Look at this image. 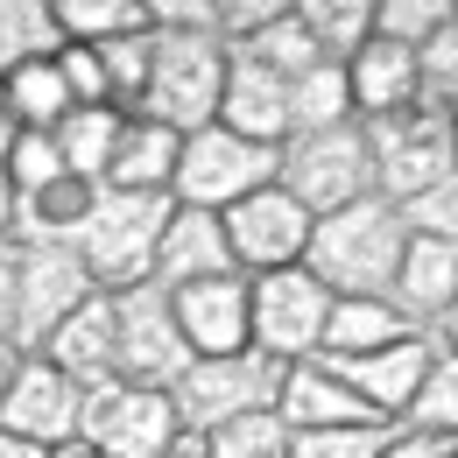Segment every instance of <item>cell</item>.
<instances>
[{"instance_id":"1","label":"cell","mask_w":458,"mask_h":458,"mask_svg":"<svg viewBox=\"0 0 458 458\" xmlns=\"http://www.w3.org/2000/svg\"><path fill=\"white\" fill-rule=\"evenodd\" d=\"M402 254H409V212L395 198H360L332 219H318V240H310V276L332 289V296H395Z\"/></svg>"},{"instance_id":"24","label":"cell","mask_w":458,"mask_h":458,"mask_svg":"<svg viewBox=\"0 0 458 458\" xmlns=\"http://www.w3.org/2000/svg\"><path fill=\"white\" fill-rule=\"evenodd\" d=\"M127 120H134V114H120V106H78V114L57 127V148H64V163H71L78 183H99V191H106Z\"/></svg>"},{"instance_id":"44","label":"cell","mask_w":458,"mask_h":458,"mask_svg":"<svg viewBox=\"0 0 458 458\" xmlns=\"http://www.w3.org/2000/svg\"><path fill=\"white\" fill-rule=\"evenodd\" d=\"M437 339H445V345H452V352H458V310H452V318H445V325H437Z\"/></svg>"},{"instance_id":"18","label":"cell","mask_w":458,"mask_h":458,"mask_svg":"<svg viewBox=\"0 0 458 458\" xmlns=\"http://www.w3.org/2000/svg\"><path fill=\"white\" fill-rule=\"evenodd\" d=\"M43 360H57L78 388H99V381H120V296H92L57 339L43 345Z\"/></svg>"},{"instance_id":"30","label":"cell","mask_w":458,"mask_h":458,"mask_svg":"<svg viewBox=\"0 0 458 458\" xmlns=\"http://www.w3.org/2000/svg\"><path fill=\"white\" fill-rule=\"evenodd\" d=\"M296 7H303L310 36L325 43L332 64H352L367 43H374V0H296Z\"/></svg>"},{"instance_id":"41","label":"cell","mask_w":458,"mask_h":458,"mask_svg":"<svg viewBox=\"0 0 458 458\" xmlns=\"http://www.w3.org/2000/svg\"><path fill=\"white\" fill-rule=\"evenodd\" d=\"M381 458H452V445H445V437H430V430L395 423V430H388V445H381Z\"/></svg>"},{"instance_id":"9","label":"cell","mask_w":458,"mask_h":458,"mask_svg":"<svg viewBox=\"0 0 458 458\" xmlns=\"http://www.w3.org/2000/svg\"><path fill=\"white\" fill-rule=\"evenodd\" d=\"M339 296L318 283L310 268H283V276H254V352H268L276 367H303L325 352Z\"/></svg>"},{"instance_id":"29","label":"cell","mask_w":458,"mask_h":458,"mask_svg":"<svg viewBox=\"0 0 458 458\" xmlns=\"http://www.w3.org/2000/svg\"><path fill=\"white\" fill-rule=\"evenodd\" d=\"M57 21H64V43H85V50H106L120 36L156 29L148 0H57Z\"/></svg>"},{"instance_id":"8","label":"cell","mask_w":458,"mask_h":458,"mask_svg":"<svg viewBox=\"0 0 458 458\" xmlns=\"http://www.w3.org/2000/svg\"><path fill=\"white\" fill-rule=\"evenodd\" d=\"M283 191L296 205H310L318 219L374 198L367 127H332V134H296V141H283Z\"/></svg>"},{"instance_id":"27","label":"cell","mask_w":458,"mask_h":458,"mask_svg":"<svg viewBox=\"0 0 458 458\" xmlns=\"http://www.w3.org/2000/svg\"><path fill=\"white\" fill-rule=\"evenodd\" d=\"M64 57V21L57 0H0V78L21 64Z\"/></svg>"},{"instance_id":"42","label":"cell","mask_w":458,"mask_h":458,"mask_svg":"<svg viewBox=\"0 0 458 458\" xmlns=\"http://www.w3.org/2000/svg\"><path fill=\"white\" fill-rule=\"evenodd\" d=\"M21 360H29L21 345H14V339H0V409H7V395H14V374H21Z\"/></svg>"},{"instance_id":"45","label":"cell","mask_w":458,"mask_h":458,"mask_svg":"<svg viewBox=\"0 0 458 458\" xmlns=\"http://www.w3.org/2000/svg\"><path fill=\"white\" fill-rule=\"evenodd\" d=\"M57 458H106V452H92V445H64Z\"/></svg>"},{"instance_id":"25","label":"cell","mask_w":458,"mask_h":458,"mask_svg":"<svg viewBox=\"0 0 458 458\" xmlns=\"http://www.w3.org/2000/svg\"><path fill=\"white\" fill-rule=\"evenodd\" d=\"M0 99H7V114L21 120V134H57L64 120L78 114V99H71V85H64L57 57L7 71V78H0Z\"/></svg>"},{"instance_id":"10","label":"cell","mask_w":458,"mask_h":458,"mask_svg":"<svg viewBox=\"0 0 458 458\" xmlns=\"http://www.w3.org/2000/svg\"><path fill=\"white\" fill-rule=\"evenodd\" d=\"M191 339L176 325V296L163 283H141L120 296V381L134 388H163L170 395L176 381L191 374Z\"/></svg>"},{"instance_id":"33","label":"cell","mask_w":458,"mask_h":458,"mask_svg":"<svg viewBox=\"0 0 458 458\" xmlns=\"http://www.w3.org/2000/svg\"><path fill=\"white\" fill-rule=\"evenodd\" d=\"M99 57H106V78H114V106L120 114H141L148 106V78H156V29L148 36H120Z\"/></svg>"},{"instance_id":"20","label":"cell","mask_w":458,"mask_h":458,"mask_svg":"<svg viewBox=\"0 0 458 458\" xmlns=\"http://www.w3.org/2000/svg\"><path fill=\"white\" fill-rule=\"evenodd\" d=\"M176 170H183V134L163 127V120L134 114L127 134H120V156L106 191H134V198H176Z\"/></svg>"},{"instance_id":"16","label":"cell","mask_w":458,"mask_h":458,"mask_svg":"<svg viewBox=\"0 0 458 458\" xmlns=\"http://www.w3.org/2000/svg\"><path fill=\"white\" fill-rule=\"evenodd\" d=\"M276 416H283L296 437H303V430H388L367 402L345 388V374L325 360V352L303 360V367H283V402H276Z\"/></svg>"},{"instance_id":"22","label":"cell","mask_w":458,"mask_h":458,"mask_svg":"<svg viewBox=\"0 0 458 458\" xmlns=\"http://www.w3.org/2000/svg\"><path fill=\"white\" fill-rule=\"evenodd\" d=\"M345 71H352V106H360V120H395V114H409V106H423L416 50H402V43H381V36H374Z\"/></svg>"},{"instance_id":"36","label":"cell","mask_w":458,"mask_h":458,"mask_svg":"<svg viewBox=\"0 0 458 458\" xmlns=\"http://www.w3.org/2000/svg\"><path fill=\"white\" fill-rule=\"evenodd\" d=\"M416 85H423V106H430V114L458 120V21H445V29L416 50Z\"/></svg>"},{"instance_id":"31","label":"cell","mask_w":458,"mask_h":458,"mask_svg":"<svg viewBox=\"0 0 458 458\" xmlns=\"http://www.w3.org/2000/svg\"><path fill=\"white\" fill-rule=\"evenodd\" d=\"M437 345H445V339H437ZM402 423H409V430H430V437H445V445H458V352H452V345L437 352L423 395H416V409H409Z\"/></svg>"},{"instance_id":"32","label":"cell","mask_w":458,"mask_h":458,"mask_svg":"<svg viewBox=\"0 0 458 458\" xmlns=\"http://www.w3.org/2000/svg\"><path fill=\"white\" fill-rule=\"evenodd\" d=\"M289 452H296V430H289L276 409L268 416H240V423L205 437V458H289Z\"/></svg>"},{"instance_id":"34","label":"cell","mask_w":458,"mask_h":458,"mask_svg":"<svg viewBox=\"0 0 458 458\" xmlns=\"http://www.w3.org/2000/svg\"><path fill=\"white\" fill-rule=\"evenodd\" d=\"M445 21H458L452 0H374V36L402 43V50H423Z\"/></svg>"},{"instance_id":"46","label":"cell","mask_w":458,"mask_h":458,"mask_svg":"<svg viewBox=\"0 0 458 458\" xmlns=\"http://www.w3.org/2000/svg\"><path fill=\"white\" fill-rule=\"evenodd\" d=\"M452 458H458V445H452Z\"/></svg>"},{"instance_id":"2","label":"cell","mask_w":458,"mask_h":458,"mask_svg":"<svg viewBox=\"0 0 458 458\" xmlns=\"http://www.w3.org/2000/svg\"><path fill=\"white\" fill-rule=\"evenodd\" d=\"M226 78H233L226 36H212V29H156V78H148V106L141 114L176 127V134L219 127Z\"/></svg>"},{"instance_id":"15","label":"cell","mask_w":458,"mask_h":458,"mask_svg":"<svg viewBox=\"0 0 458 458\" xmlns=\"http://www.w3.org/2000/svg\"><path fill=\"white\" fill-rule=\"evenodd\" d=\"M437 332H416V339H402V345H388V352H367V360H332L345 374V388L367 402L381 423H402L409 409H416V395H423V381H430V367H437Z\"/></svg>"},{"instance_id":"13","label":"cell","mask_w":458,"mask_h":458,"mask_svg":"<svg viewBox=\"0 0 458 458\" xmlns=\"http://www.w3.org/2000/svg\"><path fill=\"white\" fill-rule=\"evenodd\" d=\"M78 423H85V388L64 374L57 360L29 352L21 374H14V395H7V409H0V430L64 452V445H78Z\"/></svg>"},{"instance_id":"14","label":"cell","mask_w":458,"mask_h":458,"mask_svg":"<svg viewBox=\"0 0 458 458\" xmlns=\"http://www.w3.org/2000/svg\"><path fill=\"white\" fill-rule=\"evenodd\" d=\"M170 296L198 360L254 352V276H219V283H191V289H170Z\"/></svg>"},{"instance_id":"12","label":"cell","mask_w":458,"mask_h":458,"mask_svg":"<svg viewBox=\"0 0 458 458\" xmlns=\"http://www.w3.org/2000/svg\"><path fill=\"white\" fill-rule=\"evenodd\" d=\"M21 247V240H14ZM99 296L92 268L78 247H21V310H14V345L21 352H43L64 325Z\"/></svg>"},{"instance_id":"5","label":"cell","mask_w":458,"mask_h":458,"mask_svg":"<svg viewBox=\"0 0 458 458\" xmlns=\"http://www.w3.org/2000/svg\"><path fill=\"white\" fill-rule=\"evenodd\" d=\"M176 416L191 437H212L240 416H268L283 402V367L268 352H233V360H191V374L170 388Z\"/></svg>"},{"instance_id":"28","label":"cell","mask_w":458,"mask_h":458,"mask_svg":"<svg viewBox=\"0 0 458 458\" xmlns=\"http://www.w3.org/2000/svg\"><path fill=\"white\" fill-rule=\"evenodd\" d=\"M240 57H254L261 71H276V78H289V85H296V78H310L318 64H332V57H325V43L310 36L303 7H283V14L254 36V43H240Z\"/></svg>"},{"instance_id":"38","label":"cell","mask_w":458,"mask_h":458,"mask_svg":"<svg viewBox=\"0 0 458 458\" xmlns=\"http://www.w3.org/2000/svg\"><path fill=\"white\" fill-rule=\"evenodd\" d=\"M395 430V423H388ZM388 430H303L289 458H381Z\"/></svg>"},{"instance_id":"35","label":"cell","mask_w":458,"mask_h":458,"mask_svg":"<svg viewBox=\"0 0 458 458\" xmlns=\"http://www.w3.org/2000/svg\"><path fill=\"white\" fill-rule=\"evenodd\" d=\"M71 163H64L57 134H21L14 141V156H7V191H14V205H29V198H43L50 183H64Z\"/></svg>"},{"instance_id":"40","label":"cell","mask_w":458,"mask_h":458,"mask_svg":"<svg viewBox=\"0 0 458 458\" xmlns=\"http://www.w3.org/2000/svg\"><path fill=\"white\" fill-rule=\"evenodd\" d=\"M14 310H21V247L0 240V339H14Z\"/></svg>"},{"instance_id":"37","label":"cell","mask_w":458,"mask_h":458,"mask_svg":"<svg viewBox=\"0 0 458 458\" xmlns=\"http://www.w3.org/2000/svg\"><path fill=\"white\" fill-rule=\"evenodd\" d=\"M57 71H64V85H71V99H78V106H114V78H106V57H99V50L64 43Z\"/></svg>"},{"instance_id":"19","label":"cell","mask_w":458,"mask_h":458,"mask_svg":"<svg viewBox=\"0 0 458 458\" xmlns=\"http://www.w3.org/2000/svg\"><path fill=\"white\" fill-rule=\"evenodd\" d=\"M219 127H233L240 141L283 148V141H289V78H276V71H261L254 57H240V50H233V78H226Z\"/></svg>"},{"instance_id":"7","label":"cell","mask_w":458,"mask_h":458,"mask_svg":"<svg viewBox=\"0 0 458 458\" xmlns=\"http://www.w3.org/2000/svg\"><path fill=\"white\" fill-rule=\"evenodd\" d=\"M191 430L176 416V402L163 388H134V381H99L85 388V423H78V445L106 458H163L176 452Z\"/></svg>"},{"instance_id":"3","label":"cell","mask_w":458,"mask_h":458,"mask_svg":"<svg viewBox=\"0 0 458 458\" xmlns=\"http://www.w3.org/2000/svg\"><path fill=\"white\" fill-rule=\"evenodd\" d=\"M176 198H134V191H99L92 219L78 233V254L92 268V283L106 296L156 283V254H163V233H170Z\"/></svg>"},{"instance_id":"26","label":"cell","mask_w":458,"mask_h":458,"mask_svg":"<svg viewBox=\"0 0 458 458\" xmlns=\"http://www.w3.org/2000/svg\"><path fill=\"white\" fill-rule=\"evenodd\" d=\"M332 127H360L352 71H345V64H318L310 78L289 85V141H296V134H332Z\"/></svg>"},{"instance_id":"17","label":"cell","mask_w":458,"mask_h":458,"mask_svg":"<svg viewBox=\"0 0 458 458\" xmlns=\"http://www.w3.org/2000/svg\"><path fill=\"white\" fill-rule=\"evenodd\" d=\"M219 276H240L233 240H226V212H191V205H176L170 233H163V254H156V283L191 289V283H219Z\"/></svg>"},{"instance_id":"21","label":"cell","mask_w":458,"mask_h":458,"mask_svg":"<svg viewBox=\"0 0 458 458\" xmlns=\"http://www.w3.org/2000/svg\"><path fill=\"white\" fill-rule=\"evenodd\" d=\"M395 303L416 325H445L458 310V247L452 240H430V233H409V254H402L395 276Z\"/></svg>"},{"instance_id":"11","label":"cell","mask_w":458,"mask_h":458,"mask_svg":"<svg viewBox=\"0 0 458 458\" xmlns=\"http://www.w3.org/2000/svg\"><path fill=\"white\" fill-rule=\"evenodd\" d=\"M226 240H233V261L240 276H283V268H303L310 261V240H318V212L296 205L283 183L240 198L226 212Z\"/></svg>"},{"instance_id":"4","label":"cell","mask_w":458,"mask_h":458,"mask_svg":"<svg viewBox=\"0 0 458 458\" xmlns=\"http://www.w3.org/2000/svg\"><path fill=\"white\" fill-rule=\"evenodd\" d=\"M360 127H367V148H374V191L395 198L402 212L458 176V120L452 114L409 106L395 120H360Z\"/></svg>"},{"instance_id":"23","label":"cell","mask_w":458,"mask_h":458,"mask_svg":"<svg viewBox=\"0 0 458 458\" xmlns=\"http://www.w3.org/2000/svg\"><path fill=\"white\" fill-rule=\"evenodd\" d=\"M423 325L402 310L395 296H339L332 310V332H325V352L332 360H367V352H388V345L416 339Z\"/></svg>"},{"instance_id":"43","label":"cell","mask_w":458,"mask_h":458,"mask_svg":"<svg viewBox=\"0 0 458 458\" xmlns=\"http://www.w3.org/2000/svg\"><path fill=\"white\" fill-rule=\"evenodd\" d=\"M0 458H57V452H50V445H29V437H7V430H0Z\"/></svg>"},{"instance_id":"6","label":"cell","mask_w":458,"mask_h":458,"mask_svg":"<svg viewBox=\"0 0 458 458\" xmlns=\"http://www.w3.org/2000/svg\"><path fill=\"white\" fill-rule=\"evenodd\" d=\"M283 183V148L240 141L233 127H198L183 134V170H176V205L191 212H233L240 198Z\"/></svg>"},{"instance_id":"39","label":"cell","mask_w":458,"mask_h":458,"mask_svg":"<svg viewBox=\"0 0 458 458\" xmlns=\"http://www.w3.org/2000/svg\"><path fill=\"white\" fill-rule=\"evenodd\" d=\"M409 233H430V240H452V247H458V176L409 205Z\"/></svg>"}]
</instances>
